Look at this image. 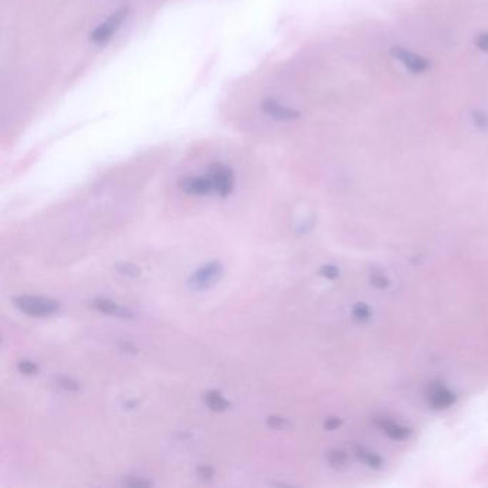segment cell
<instances>
[{
    "mask_svg": "<svg viewBox=\"0 0 488 488\" xmlns=\"http://www.w3.org/2000/svg\"><path fill=\"white\" fill-rule=\"evenodd\" d=\"M57 384L60 388L66 390V391H78L79 390V384L72 379V378H67V377H62L57 379Z\"/></svg>",
    "mask_w": 488,
    "mask_h": 488,
    "instance_id": "obj_15",
    "label": "cell"
},
{
    "mask_svg": "<svg viewBox=\"0 0 488 488\" xmlns=\"http://www.w3.org/2000/svg\"><path fill=\"white\" fill-rule=\"evenodd\" d=\"M355 452H357V457H358L362 463H365L368 467H371V468H379V467L382 466L381 457H378L377 454H374V452L367 451V449H364V448H357Z\"/></svg>",
    "mask_w": 488,
    "mask_h": 488,
    "instance_id": "obj_12",
    "label": "cell"
},
{
    "mask_svg": "<svg viewBox=\"0 0 488 488\" xmlns=\"http://www.w3.org/2000/svg\"><path fill=\"white\" fill-rule=\"evenodd\" d=\"M93 308H96L97 311H100L103 313H108V316H114V317H119V318H132L133 317V313L130 309H128L119 304H115L109 299H102V298L95 299Z\"/></svg>",
    "mask_w": 488,
    "mask_h": 488,
    "instance_id": "obj_9",
    "label": "cell"
},
{
    "mask_svg": "<svg viewBox=\"0 0 488 488\" xmlns=\"http://www.w3.org/2000/svg\"><path fill=\"white\" fill-rule=\"evenodd\" d=\"M339 426H341V420H339V418H328V420L325 421V428L330 430V431L338 428Z\"/></svg>",
    "mask_w": 488,
    "mask_h": 488,
    "instance_id": "obj_25",
    "label": "cell"
},
{
    "mask_svg": "<svg viewBox=\"0 0 488 488\" xmlns=\"http://www.w3.org/2000/svg\"><path fill=\"white\" fill-rule=\"evenodd\" d=\"M209 179L212 181L214 185V191L218 192L221 196H228L232 189H233V184H235V177L233 172L231 168L217 163L214 165L211 169H209Z\"/></svg>",
    "mask_w": 488,
    "mask_h": 488,
    "instance_id": "obj_4",
    "label": "cell"
},
{
    "mask_svg": "<svg viewBox=\"0 0 488 488\" xmlns=\"http://www.w3.org/2000/svg\"><path fill=\"white\" fill-rule=\"evenodd\" d=\"M268 426L271 428H275V430H283V428H287L288 423H287V420H284V418H281V416H269L268 418Z\"/></svg>",
    "mask_w": 488,
    "mask_h": 488,
    "instance_id": "obj_17",
    "label": "cell"
},
{
    "mask_svg": "<svg viewBox=\"0 0 488 488\" xmlns=\"http://www.w3.org/2000/svg\"><path fill=\"white\" fill-rule=\"evenodd\" d=\"M198 475L202 480H211L214 477V468L209 467V466H202L198 468Z\"/></svg>",
    "mask_w": 488,
    "mask_h": 488,
    "instance_id": "obj_24",
    "label": "cell"
},
{
    "mask_svg": "<svg viewBox=\"0 0 488 488\" xmlns=\"http://www.w3.org/2000/svg\"><path fill=\"white\" fill-rule=\"evenodd\" d=\"M19 371L25 375H36L39 372V367L30 361H20L19 362Z\"/></svg>",
    "mask_w": 488,
    "mask_h": 488,
    "instance_id": "obj_16",
    "label": "cell"
},
{
    "mask_svg": "<svg viewBox=\"0 0 488 488\" xmlns=\"http://www.w3.org/2000/svg\"><path fill=\"white\" fill-rule=\"evenodd\" d=\"M456 402V394L442 386H433L428 393V404L434 409H445Z\"/></svg>",
    "mask_w": 488,
    "mask_h": 488,
    "instance_id": "obj_7",
    "label": "cell"
},
{
    "mask_svg": "<svg viewBox=\"0 0 488 488\" xmlns=\"http://www.w3.org/2000/svg\"><path fill=\"white\" fill-rule=\"evenodd\" d=\"M224 273V268L222 264L218 261L209 262L203 266H201L199 269H196L188 281V285L194 290V291H203L214 287Z\"/></svg>",
    "mask_w": 488,
    "mask_h": 488,
    "instance_id": "obj_1",
    "label": "cell"
},
{
    "mask_svg": "<svg viewBox=\"0 0 488 488\" xmlns=\"http://www.w3.org/2000/svg\"><path fill=\"white\" fill-rule=\"evenodd\" d=\"M327 460L334 468H344L348 464V456L341 449L330 451L327 454Z\"/></svg>",
    "mask_w": 488,
    "mask_h": 488,
    "instance_id": "obj_13",
    "label": "cell"
},
{
    "mask_svg": "<svg viewBox=\"0 0 488 488\" xmlns=\"http://www.w3.org/2000/svg\"><path fill=\"white\" fill-rule=\"evenodd\" d=\"M371 283H372V285H375V287H378V288H386V287H388V280H387V278L384 276V275H374L372 278H371Z\"/></svg>",
    "mask_w": 488,
    "mask_h": 488,
    "instance_id": "obj_23",
    "label": "cell"
},
{
    "mask_svg": "<svg viewBox=\"0 0 488 488\" xmlns=\"http://www.w3.org/2000/svg\"><path fill=\"white\" fill-rule=\"evenodd\" d=\"M391 55L398 62H401L411 74H415V75H420V74L427 72L428 69H430V66H431L428 59H426L424 56L416 55V53H414L411 50H407V49H404L401 46H394L393 50H391Z\"/></svg>",
    "mask_w": 488,
    "mask_h": 488,
    "instance_id": "obj_5",
    "label": "cell"
},
{
    "mask_svg": "<svg viewBox=\"0 0 488 488\" xmlns=\"http://www.w3.org/2000/svg\"><path fill=\"white\" fill-rule=\"evenodd\" d=\"M473 121H474V123H475L478 128H481V129H487V128H488V115H487L485 112H481V111L474 112Z\"/></svg>",
    "mask_w": 488,
    "mask_h": 488,
    "instance_id": "obj_18",
    "label": "cell"
},
{
    "mask_svg": "<svg viewBox=\"0 0 488 488\" xmlns=\"http://www.w3.org/2000/svg\"><path fill=\"white\" fill-rule=\"evenodd\" d=\"M261 108L266 115H269L272 119H276V121L290 122V121H295L301 116V114L298 111L291 109V108H285V107H283L281 103H278L275 100L262 102Z\"/></svg>",
    "mask_w": 488,
    "mask_h": 488,
    "instance_id": "obj_6",
    "label": "cell"
},
{
    "mask_svg": "<svg viewBox=\"0 0 488 488\" xmlns=\"http://www.w3.org/2000/svg\"><path fill=\"white\" fill-rule=\"evenodd\" d=\"M179 187L184 192L189 195H208L214 191L212 181L209 179V177L185 178L179 182Z\"/></svg>",
    "mask_w": 488,
    "mask_h": 488,
    "instance_id": "obj_8",
    "label": "cell"
},
{
    "mask_svg": "<svg viewBox=\"0 0 488 488\" xmlns=\"http://www.w3.org/2000/svg\"><path fill=\"white\" fill-rule=\"evenodd\" d=\"M118 272L123 273V275H129V276H137L139 273H141V269L130 265V264H123V265H118Z\"/></svg>",
    "mask_w": 488,
    "mask_h": 488,
    "instance_id": "obj_19",
    "label": "cell"
},
{
    "mask_svg": "<svg viewBox=\"0 0 488 488\" xmlns=\"http://www.w3.org/2000/svg\"><path fill=\"white\" fill-rule=\"evenodd\" d=\"M475 46H477L480 50L488 53V33H481V34H478V36L475 38Z\"/></svg>",
    "mask_w": 488,
    "mask_h": 488,
    "instance_id": "obj_21",
    "label": "cell"
},
{
    "mask_svg": "<svg viewBox=\"0 0 488 488\" xmlns=\"http://www.w3.org/2000/svg\"><path fill=\"white\" fill-rule=\"evenodd\" d=\"M377 426L393 440H407L411 435L409 428H407L398 423L390 421V420H387V418H378Z\"/></svg>",
    "mask_w": 488,
    "mask_h": 488,
    "instance_id": "obj_10",
    "label": "cell"
},
{
    "mask_svg": "<svg viewBox=\"0 0 488 488\" xmlns=\"http://www.w3.org/2000/svg\"><path fill=\"white\" fill-rule=\"evenodd\" d=\"M125 485L128 487H133V488H144V487H151L152 482L145 481V480H136V478H130V480H125Z\"/></svg>",
    "mask_w": 488,
    "mask_h": 488,
    "instance_id": "obj_22",
    "label": "cell"
},
{
    "mask_svg": "<svg viewBox=\"0 0 488 488\" xmlns=\"http://www.w3.org/2000/svg\"><path fill=\"white\" fill-rule=\"evenodd\" d=\"M128 16V8H121L116 11L108 20H104L100 23L92 33H90V41L96 45H104L108 43L114 34L118 32L121 25Z\"/></svg>",
    "mask_w": 488,
    "mask_h": 488,
    "instance_id": "obj_3",
    "label": "cell"
},
{
    "mask_svg": "<svg viewBox=\"0 0 488 488\" xmlns=\"http://www.w3.org/2000/svg\"><path fill=\"white\" fill-rule=\"evenodd\" d=\"M15 304L20 311L32 317H49L60 308L59 302L39 297H20L15 299Z\"/></svg>",
    "mask_w": 488,
    "mask_h": 488,
    "instance_id": "obj_2",
    "label": "cell"
},
{
    "mask_svg": "<svg viewBox=\"0 0 488 488\" xmlns=\"http://www.w3.org/2000/svg\"><path fill=\"white\" fill-rule=\"evenodd\" d=\"M353 316L357 321H368L371 317V309L367 304H357L353 308Z\"/></svg>",
    "mask_w": 488,
    "mask_h": 488,
    "instance_id": "obj_14",
    "label": "cell"
},
{
    "mask_svg": "<svg viewBox=\"0 0 488 488\" xmlns=\"http://www.w3.org/2000/svg\"><path fill=\"white\" fill-rule=\"evenodd\" d=\"M321 275L323 276H325V278H328V280H334V278H337L338 276V273H339V271H338V268L337 266H334V265H325V266H323L321 268Z\"/></svg>",
    "mask_w": 488,
    "mask_h": 488,
    "instance_id": "obj_20",
    "label": "cell"
},
{
    "mask_svg": "<svg viewBox=\"0 0 488 488\" xmlns=\"http://www.w3.org/2000/svg\"><path fill=\"white\" fill-rule=\"evenodd\" d=\"M205 402L212 411H224L229 407V402L218 391H208L205 394Z\"/></svg>",
    "mask_w": 488,
    "mask_h": 488,
    "instance_id": "obj_11",
    "label": "cell"
}]
</instances>
